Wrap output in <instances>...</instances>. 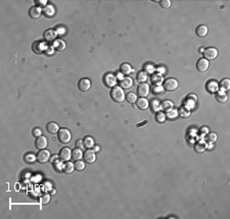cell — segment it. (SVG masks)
<instances>
[{
    "label": "cell",
    "instance_id": "obj_37",
    "mask_svg": "<svg viewBox=\"0 0 230 219\" xmlns=\"http://www.w3.org/2000/svg\"><path fill=\"white\" fill-rule=\"evenodd\" d=\"M75 169L78 171H82L85 169V163L81 160H77L75 163Z\"/></svg>",
    "mask_w": 230,
    "mask_h": 219
},
{
    "label": "cell",
    "instance_id": "obj_16",
    "mask_svg": "<svg viewBox=\"0 0 230 219\" xmlns=\"http://www.w3.org/2000/svg\"><path fill=\"white\" fill-rule=\"evenodd\" d=\"M120 86L122 89H130L131 87H133V80L129 77H123L122 80L120 81Z\"/></svg>",
    "mask_w": 230,
    "mask_h": 219
},
{
    "label": "cell",
    "instance_id": "obj_43",
    "mask_svg": "<svg viewBox=\"0 0 230 219\" xmlns=\"http://www.w3.org/2000/svg\"><path fill=\"white\" fill-rule=\"evenodd\" d=\"M160 4L163 8H170L171 7V1L170 0H163V1H160Z\"/></svg>",
    "mask_w": 230,
    "mask_h": 219
},
{
    "label": "cell",
    "instance_id": "obj_1",
    "mask_svg": "<svg viewBox=\"0 0 230 219\" xmlns=\"http://www.w3.org/2000/svg\"><path fill=\"white\" fill-rule=\"evenodd\" d=\"M111 98L114 100L115 102L118 103H122L124 102V100L126 98V95L124 93V90L119 86H115L114 88H111Z\"/></svg>",
    "mask_w": 230,
    "mask_h": 219
},
{
    "label": "cell",
    "instance_id": "obj_39",
    "mask_svg": "<svg viewBox=\"0 0 230 219\" xmlns=\"http://www.w3.org/2000/svg\"><path fill=\"white\" fill-rule=\"evenodd\" d=\"M166 115H165V113H163V112H158V114H157V116H155V120L158 121V123H164L165 121V119H166Z\"/></svg>",
    "mask_w": 230,
    "mask_h": 219
},
{
    "label": "cell",
    "instance_id": "obj_33",
    "mask_svg": "<svg viewBox=\"0 0 230 219\" xmlns=\"http://www.w3.org/2000/svg\"><path fill=\"white\" fill-rule=\"evenodd\" d=\"M217 140H218V137H217V134L215 133H209V134H207V136H206L207 143L214 144V143L217 142Z\"/></svg>",
    "mask_w": 230,
    "mask_h": 219
},
{
    "label": "cell",
    "instance_id": "obj_28",
    "mask_svg": "<svg viewBox=\"0 0 230 219\" xmlns=\"http://www.w3.org/2000/svg\"><path fill=\"white\" fill-rule=\"evenodd\" d=\"M207 143L205 142H198L197 144H195L194 146V150L197 153H204L207 149Z\"/></svg>",
    "mask_w": 230,
    "mask_h": 219
},
{
    "label": "cell",
    "instance_id": "obj_27",
    "mask_svg": "<svg viewBox=\"0 0 230 219\" xmlns=\"http://www.w3.org/2000/svg\"><path fill=\"white\" fill-rule=\"evenodd\" d=\"M83 143H84V147H86L87 149H91L95 145V144H94V140H93L92 138L89 137V136H87V137L84 138Z\"/></svg>",
    "mask_w": 230,
    "mask_h": 219
},
{
    "label": "cell",
    "instance_id": "obj_18",
    "mask_svg": "<svg viewBox=\"0 0 230 219\" xmlns=\"http://www.w3.org/2000/svg\"><path fill=\"white\" fill-rule=\"evenodd\" d=\"M215 98L219 103H222V104H223V103L227 102L228 96H227V94L224 92V91H217L216 95H215Z\"/></svg>",
    "mask_w": 230,
    "mask_h": 219
},
{
    "label": "cell",
    "instance_id": "obj_50",
    "mask_svg": "<svg viewBox=\"0 0 230 219\" xmlns=\"http://www.w3.org/2000/svg\"><path fill=\"white\" fill-rule=\"evenodd\" d=\"M51 195H55V191H54V190L51 191Z\"/></svg>",
    "mask_w": 230,
    "mask_h": 219
},
{
    "label": "cell",
    "instance_id": "obj_5",
    "mask_svg": "<svg viewBox=\"0 0 230 219\" xmlns=\"http://www.w3.org/2000/svg\"><path fill=\"white\" fill-rule=\"evenodd\" d=\"M204 55H205L204 58H206L208 61L214 60L218 56V50L214 48V47H209L206 50H204Z\"/></svg>",
    "mask_w": 230,
    "mask_h": 219
},
{
    "label": "cell",
    "instance_id": "obj_19",
    "mask_svg": "<svg viewBox=\"0 0 230 219\" xmlns=\"http://www.w3.org/2000/svg\"><path fill=\"white\" fill-rule=\"evenodd\" d=\"M208 27L205 26V25H201V26H198L197 28V30H195V34L197 35V37H200V38H205L207 35H208Z\"/></svg>",
    "mask_w": 230,
    "mask_h": 219
},
{
    "label": "cell",
    "instance_id": "obj_38",
    "mask_svg": "<svg viewBox=\"0 0 230 219\" xmlns=\"http://www.w3.org/2000/svg\"><path fill=\"white\" fill-rule=\"evenodd\" d=\"M49 202H50V195L47 193L43 194L42 197H41V203L43 205H47Z\"/></svg>",
    "mask_w": 230,
    "mask_h": 219
},
{
    "label": "cell",
    "instance_id": "obj_21",
    "mask_svg": "<svg viewBox=\"0 0 230 219\" xmlns=\"http://www.w3.org/2000/svg\"><path fill=\"white\" fill-rule=\"evenodd\" d=\"M161 108L166 112H169L174 108V104L170 100H164V101L161 103Z\"/></svg>",
    "mask_w": 230,
    "mask_h": 219
},
{
    "label": "cell",
    "instance_id": "obj_20",
    "mask_svg": "<svg viewBox=\"0 0 230 219\" xmlns=\"http://www.w3.org/2000/svg\"><path fill=\"white\" fill-rule=\"evenodd\" d=\"M190 108L188 107V106H186V105H183V106H181L179 109H178V114L180 115L181 117H183V118H187V117H189L190 116Z\"/></svg>",
    "mask_w": 230,
    "mask_h": 219
},
{
    "label": "cell",
    "instance_id": "obj_31",
    "mask_svg": "<svg viewBox=\"0 0 230 219\" xmlns=\"http://www.w3.org/2000/svg\"><path fill=\"white\" fill-rule=\"evenodd\" d=\"M120 70L123 74H126L127 76V74H130L132 73V67H131V65L128 64V63H123L122 65H121Z\"/></svg>",
    "mask_w": 230,
    "mask_h": 219
},
{
    "label": "cell",
    "instance_id": "obj_25",
    "mask_svg": "<svg viewBox=\"0 0 230 219\" xmlns=\"http://www.w3.org/2000/svg\"><path fill=\"white\" fill-rule=\"evenodd\" d=\"M53 47L57 50H58V51H64L66 48H67V45H66V43L63 41V40L58 39V40H55V41H54Z\"/></svg>",
    "mask_w": 230,
    "mask_h": 219
},
{
    "label": "cell",
    "instance_id": "obj_32",
    "mask_svg": "<svg viewBox=\"0 0 230 219\" xmlns=\"http://www.w3.org/2000/svg\"><path fill=\"white\" fill-rule=\"evenodd\" d=\"M82 157H83V152L81 151V149L76 148L72 151V158L74 160H76V161L80 160V159H82Z\"/></svg>",
    "mask_w": 230,
    "mask_h": 219
},
{
    "label": "cell",
    "instance_id": "obj_10",
    "mask_svg": "<svg viewBox=\"0 0 230 219\" xmlns=\"http://www.w3.org/2000/svg\"><path fill=\"white\" fill-rule=\"evenodd\" d=\"M150 86H148L147 84H145V83H140V85H139L138 88H137L138 95L140 96V97H144V98L146 96H148V94H150Z\"/></svg>",
    "mask_w": 230,
    "mask_h": 219
},
{
    "label": "cell",
    "instance_id": "obj_15",
    "mask_svg": "<svg viewBox=\"0 0 230 219\" xmlns=\"http://www.w3.org/2000/svg\"><path fill=\"white\" fill-rule=\"evenodd\" d=\"M42 14V9L38 7V6H32L29 10V15L31 18H34V20H37L41 17Z\"/></svg>",
    "mask_w": 230,
    "mask_h": 219
},
{
    "label": "cell",
    "instance_id": "obj_36",
    "mask_svg": "<svg viewBox=\"0 0 230 219\" xmlns=\"http://www.w3.org/2000/svg\"><path fill=\"white\" fill-rule=\"evenodd\" d=\"M37 160V156L34 154H31V153H28V154L25 155V161L27 162L28 164H32Z\"/></svg>",
    "mask_w": 230,
    "mask_h": 219
},
{
    "label": "cell",
    "instance_id": "obj_2",
    "mask_svg": "<svg viewBox=\"0 0 230 219\" xmlns=\"http://www.w3.org/2000/svg\"><path fill=\"white\" fill-rule=\"evenodd\" d=\"M57 138L61 144H68L72 139V134L68 129H60L57 133Z\"/></svg>",
    "mask_w": 230,
    "mask_h": 219
},
{
    "label": "cell",
    "instance_id": "obj_46",
    "mask_svg": "<svg viewBox=\"0 0 230 219\" xmlns=\"http://www.w3.org/2000/svg\"><path fill=\"white\" fill-rule=\"evenodd\" d=\"M76 145H77V147L79 149H83V147H84V143H83V141L82 140H78L77 141V143H76Z\"/></svg>",
    "mask_w": 230,
    "mask_h": 219
},
{
    "label": "cell",
    "instance_id": "obj_48",
    "mask_svg": "<svg viewBox=\"0 0 230 219\" xmlns=\"http://www.w3.org/2000/svg\"><path fill=\"white\" fill-rule=\"evenodd\" d=\"M201 131H203V133H208V129H207V127H203V129H201Z\"/></svg>",
    "mask_w": 230,
    "mask_h": 219
},
{
    "label": "cell",
    "instance_id": "obj_26",
    "mask_svg": "<svg viewBox=\"0 0 230 219\" xmlns=\"http://www.w3.org/2000/svg\"><path fill=\"white\" fill-rule=\"evenodd\" d=\"M218 88H219V85L215 81H210L207 85V90L209 91L210 93H216L217 91H218Z\"/></svg>",
    "mask_w": 230,
    "mask_h": 219
},
{
    "label": "cell",
    "instance_id": "obj_35",
    "mask_svg": "<svg viewBox=\"0 0 230 219\" xmlns=\"http://www.w3.org/2000/svg\"><path fill=\"white\" fill-rule=\"evenodd\" d=\"M220 88L221 91H228L230 89V81L228 79H223L220 82Z\"/></svg>",
    "mask_w": 230,
    "mask_h": 219
},
{
    "label": "cell",
    "instance_id": "obj_29",
    "mask_svg": "<svg viewBox=\"0 0 230 219\" xmlns=\"http://www.w3.org/2000/svg\"><path fill=\"white\" fill-rule=\"evenodd\" d=\"M43 12H44V14L46 15V17H52L54 15V12H55V10H54V7L52 5H46L45 7H44V9H43Z\"/></svg>",
    "mask_w": 230,
    "mask_h": 219
},
{
    "label": "cell",
    "instance_id": "obj_8",
    "mask_svg": "<svg viewBox=\"0 0 230 219\" xmlns=\"http://www.w3.org/2000/svg\"><path fill=\"white\" fill-rule=\"evenodd\" d=\"M83 157H84V160H85L87 163H89V164L94 163L95 159H96L95 152L93 151V150H91V149H87L86 151L84 152Z\"/></svg>",
    "mask_w": 230,
    "mask_h": 219
},
{
    "label": "cell",
    "instance_id": "obj_42",
    "mask_svg": "<svg viewBox=\"0 0 230 219\" xmlns=\"http://www.w3.org/2000/svg\"><path fill=\"white\" fill-rule=\"evenodd\" d=\"M153 91L155 95H162V93L164 92V88L162 86H155Z\"/></svg>",
    "mask_w": 230,
    "mask_h": 219
},
{
    "label": "cell",
    "instance_id": "obj_30",
    "mask_svg": "<svg viewBox=\"0 0 230 219\" xmlns=\"http://www.w3.org/2000/svg\"><path fill=\"white\" fill-rule=\"evenodd\" d=\"M150 107L154 112H158V110H160V108H161V103L158 100L154 99V100H151L150 103Z\"/></svg>",
    "mask_w": 230,
    "mask_h": 219
},
{
    "label": "cell",
    "instance_id": "obj_12",
    "mask_svg": "<svg viewBox=\"0 0 230 219\" xmlns=\"http://www.w3.org/2000/svg\"><path fill=\"white\" fill-rule=\"evenodd\" d=\"M43 37H44L45 41H47V42H53V41H55V39H57V32H55L54 30L49 29V30H46L45 31L44 34H43Z\"/></svg>",
    "mask_w": 230,
    "mask_h": 219
},
{
    "label": "cell",
    "instance_id": "obj_11",
    "mask_svg": "<svg viewBox=\"0 0 230 219\" xmlns=\"http://www.w3.org/2000/svg\"><path fill=\"white\" fill-rule=\"evenodd\" d=\"M46 48H47V46H45V43L40 42V41L34 42L32 45V50L36 54H41L43 51H45Z\"/></svg>",
    "mask_w": 230,
    "mask_h": 219
},
{
    "label": "cell",
    "instance_id": "obj_3",
    "mask_svg": "<svg viewBox=\"0 0 230 219\" xmlns=\"http://www.w3.org/2000/svg\"><path fill=\"white\" fill-rule=\"evenodd\" d=\"M178 86H179L178 81L173 79V77H168L167 80H165L163 88H164V90L168 91V92H173V91L177 90Z\"/></svg>",
    "mask_w": 230,
    "mask_h": 219
},
{
    "label": "cell",
    "instance_id": "obj_6",
    "mask_svg": "<svg viewBox=\"0 0 230 219\" xmlns=\"http://www.w3.org/2000/svg\"><path fill=\"white\" fill-rule=\"evenodd\" d=\"M209 66H210V62L206 58L198 59L197 62V70L198 71H201V73H206L209 70Z\"/></svg>",
    "mask_w": 230,
    "mask_h": 219
},
{
    "label": "cell",
    "instance_id": "obj_14",
    "mask_svg": "<svg viewBox=\"0 0 230 219\" xmlns=\"http://www.w3.org/2000/svg\"><path fill=\"white\" fill-rule=\"evenodd\" d=\"M60 159L61 161H69L72 157V151L69 148H63L60 151Z\"/></svg>",
    "mask_w": 230,
    "mask_h": 219
},
{
    "label": "cell",
    "instance_id": "obj_13",
    "mask_svg": "<svg viewBox=\"0 0 230 219\" xmlns=\"http://www.w3.org/2000/svg\"><path fill=\"white\" fill-rule=\"evenodd\" d=\"M35 146L38 150H43L47 147V139L44 136H40L35 141Z\"/></svg>",
    "mask_w": 230,
    "mask_h": 219
},
{
    "label": "cell",
    "instance_id": "obj_23",
    "mask_svg": "<svg viewBox=\"0 0 230 219\" xmlns=\"http://www.w3.org/2000/svg\"><path fill=\"white\" fill-rule=\"evenodd\" d=\"M46 129H47V131L50 134H57L58 130H60V126H58L57 123H47V126H46Z\"/></svg>",
    "mask_w": 230,
    "mask_h": 219
},
{
    "label": "cell",
    "instance_id": "obj_4",
    "mask_svg": "<svg viewBox=\"0 0 230 219\" xmlns=\"http://www.w3.org/2000/svg\"><path fill=\"white\" fill-rule=\"evenodd\" d=\"M49 159H50V152L46 149L40 150V151L38 152V154H37V161L41 164L47 163V162L49 161Z\"/></svg>",
    "mask_w": 230,
    "mask_h": 219
},
{
    "label": "cell",
    "instance_id": "obj_41",
    "mask_svg": "<svg viewBox=\"0 0 230 219\" xmlns=\"http://www.w3.org/2000/svg\"><path fill=\"white\" fill-rule=\"evenodd\" d=\"M137 80H138L140 83H142V82H145V81L147 80V74H145V73H143V71H140V73L138 74Z\"/></svg>",
    "mask_w": 230,
    "mask_h": 219
},
{
    "label": "cell",
    "instance_id": "obj_47",
    "mask_svg": "<svg viewBox=\"0 0 230 219\" xmlns=\"http://www.w3.org/2000/svg\"><path fill=\"white\" fill-rule=\"evenodd\" d=\"M37 3H40L39 5H42V6H45V3H46V1L45 0H43V1H37Z\"/></svg>",
    "mask_w": 230,
    "mask_h": 219
},
{
    "label": "cell",
    "instance_id": "obj_34",
    "mask_svg": "<svg viewBox=\"0 0 230 219\" xmlns=\"http://www.w3.org/2000/svg\"><path fill=\"white\" fill-rule=\"evenodd\" d=\"M127 102H129L130 104H134V103H136V101H137V96H136V94L130 92L126 95V98Z\"/></svg>",
    "mask_w": 230,
    "mask_h": 219
},
{
    "label": "cell",
    "instance_id": "obj_45",
    "mask_svg": "<svg viewBox=\"0 0 230 219\" xmlns=\"http://www.w3.org/2000/svg\"><path fill=\"white\" fill-rule=\"evenodd\" d=\"M53 48H54V47L48 46L47 48H46V50H45V53L47 55H52V54H53Z\"/></svg>",
    "mask_w": 230,
    "mask_h": 219
},
{
    "label": "cell",
    "instance_id": "obj_49",
    "mask_svg": "<svg viewBox=\"0 0 230 219\" xmlns=\"http://www.w3.org/2000/svg\"><path fill=\"white\" fill-rule=\"evenodd\" d=\"M98 150H99V147H97V146H96V147H95V149H94V150H93V151H96V152H97V151H98Z\"/></svg>",
    "mask_w": 230,
    "mask_h": 219
},
{
    "label": "cell",
    "instance_id": "obj_7",
    "mask_svg": "<svg viewBox=\"0 0 230 219\" xmlns=\"http://www.w3.org/2000/svg\"><path fill=\"white\" fill-rule=\"evenodd\" d=\"M103 82L107 87L114 88L117 86V77L113 74H107L103 77Z\"/></svg>",
    "mask_w": 230,
    "mask_h": 219
},
{
    "label": "cell",
    "instance_id": "obj_40",
    "mask_svg": "<svg viewBox=\"0 0 230 219\" xmlns=\"http://www.w3.org/2000/svg\"><path fill=\"white\" fill-rule=\"evenodd\" d=\"M166 116H167L168 118H169V119H174V118H176L177 116H178V111L172 109L171 111L167 112V115H166Z\"/></svg>",
    "mask_w": 230,
    "mask_h": 219
},
{
    "label": "cell",
    "instance_id": "obj_24",
    "mask_svg": "<svg viewBox=\"0 0 230 219\" xmlns=\"http://www.w3.org/2000/svg\"><path fill=\"white\" fill-rule=\"evenodd\" d=\"M164 82V77L162 74H153V77H151V83L154 84L155 86H160L162 83Z\"/></svg>",
    "mask_w": 230,
    "mask_h": 219
},
{
    "label": "cell",
    "instance_id": "obj_9",
    "mask_svg": "<svg viewBox=\"0 0 230 219\" xmlns=\"http://www.w3.org/2000/svg\"><path fill=\"white\" fill-rule=\"evenodd\" d=\"M78 87H79V90L81 92H87V91H89L90 88H91V82H90V80L84 77V79H81L79 81Z\"/></svg>",
    "mask_w": 230,
    "mask_h": 219
},
{
    "label": "cell",
    "instance_id": "obj_44",
    "mask_svg": "<svg viewBox=\"0 0 230 219\" xmlns=\"http://www.w3.org/2000/svg\"><path fill=\"white\" fill-rule=\"evenodd\" d=\"M33 136L34 137H40V136H42V130L39 129V127H35V129L33 130Z\"/></svg>",
    "mask_w": 230,
    "mask_h": 219
},
{
    "label": "cell",
    "instance_id": "obj_17",
    "mask_svg": "<svg viewBox=\"0 0 230 219\" xmlns=\"http://www.w3.org/2000/svg\"><path fill=\"white\" fill-rule=\"evenodd\" d=\"M136 105H137V107L140 109V110H146V109L150 107L148 100L145 99L144 97H140L139 99H137V101H136Z\"/></svg>",
    "mask_w": 230,
    "mask_h": 219
},
{
    "label": "cell",
    "instance_id": "obj_22",
    "mask_svg": "<svg viewBox=\"0 0 230 219\" xmlns=\"http://www.w3.org/2000/svg\"><path fill=\"white\" fill-rule=\"evenodd\" d=\"M63 170H64V173L72 174L74 172V170H75V165H74L72 162L67 161V163L63 165Z\"/></svg>",
    "mask_w": 230,
    "mask_h": 219
}]
</instances>
